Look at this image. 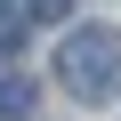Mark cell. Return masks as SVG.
<instances>
[{"instance_id": "2", "label": "cell", "mask_w": 121, "mask_h": 121, "mask_svg": "<svg viewBox=\"0 0 121 121\" xmlns=\"http://www.w3.org/2000/svg\"><path fill=\"white\" fill-rule=\"evenodd\" d=\"M32 105H40V89H32L24 73H0V113H8V121H24Z\"/></svg>"}, {"instance_id": "1", "label": "cell", "mask_w": 121, "mask_h": 121, "mask_svg": "<svg viewBox=\"0 0 121 121\" xmlns=\"http://www.w3.org/2000/svg\"><path fill=\"white\" fill-rule=\"evenodd\" d=\"M56 89L81 105H113L121 97V32L113 24H73L56 40Z\"/></svg>"}, {"instance_id": "4", "label": "cell", "mask_w": 121, "mask_h": 121, "mask_svg": "<svg viewBox=\"0 0 121 121\" xmlns=\"http://www.w3.org/2000/svg\"><path fill=\"white\" fill-rule=\"evenodd\" d=\"M32 16H73V0H24Z\"/></svg>"}, {"instance_id": "3", "label": "cell", "mask_w": 121, "mask_h": 121, "mask_svg": "<svg viewBox=\"0 0 121 121\" xmlns=\"http://www.w3.org/2000/svg\"><path fill=\"white\" fill-rule=\"evenodd\" d=\"M24 32H32V8L0 0V48H24Z\"/></svg>"}]
</instances>
